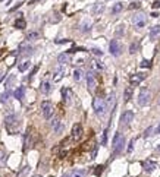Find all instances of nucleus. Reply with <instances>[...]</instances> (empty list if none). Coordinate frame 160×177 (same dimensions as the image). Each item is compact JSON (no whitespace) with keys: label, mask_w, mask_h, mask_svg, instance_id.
I'll return each mask as SVG.
<instances>
[{"label":"nucleus","mask_w":160,"mask_h":177,"mask_svg":"<svg viewBox=\"0 0 160 177\" xmlns=\"http://www.w3.org/2000/svg\"><path fill=\"white\" fill-rule=\"evenodd\" d=\"M93 109H94V113L97 114V116H104V113H106V101H104V98H101V97H96L94 98V102H93Z\"/></svg>","instance_id":"nucleus-1"},{"label":"nucleus","mask_w":160,"mask_h":177,"mask_svg":"<svg viewBox=\"0 0 160 177\" xmlns=\"http://www.w3.org/2000/svg\"><path fill=\"white\" fill-rule=\"evenodd\" d=\"M5 125H6V129L9 130L10 135L18 132L19 125H18V120H16V117H15V114H10V116H8V117L5 119Z\"/></svg>","instance_id":"nucleus-2"},{"label":"nucleus","mask_w":160,"mask_h":177,"mask_svg":"<svg viewBox=\"0 0 160 177\" xmlns=\"http://www.w3.org/2000/svg\"><path fill=\"white\" fill-rule=\"evenodd\" d=\"M151 100V91L147 89V88H143L140 94H138V104L140 105H147Z\"/></svg>","instance_id":"nucleus-3"},{"label":"nucleus","mask_w":160,"mask_h":177,"mask_svg":"<svg viewBox=\"0 0 160 177\" xmlns=\"http://www.w3.org/2000/svg\"><path fill=\"white\" fill-rule=\"evenodd\" d=\"M123 143H125V138L120 133H116L115 139H113V154L115 155H118L119 152L123 149Z\"/></svg>","instance_id":"nucleus-4"},{"label":"nucleus","mask_w":160,"mask_h":177,"mask_svg":"<svg viewBox=\"0 0 160 177\" xmlns=\"http://www.w3.org/2000/svg\"><path fill=\"white\" fill-rule=\"evenodd\" d=\"M34 130H33V127H30L28 130L25 132V138H24V149H30L31 146L34 145Z\"/></svg>","instance_id":"nucleus-5"},{"label":"nucleus","mask_w":160,"mask_h":177,"mask_svg":"<svg viewBox=\"0 0 160 177\" xmlns=\"http://www.w3.org/2000/svg\"><path fill=\"white\" fill-rule=\"evenodd\" d=\"M53 104L50 101H43L41 102V111H43V116L46 120H49V119L53 116Z\"/></svg>","instance_id":"nucleus-6"},{"label":"nucleus","mask_w":160,"mask_h":177,"mask_svg":"<svg viewBox=\"0 0 160 177\" xmlns=\"http://www.w3.org/2000/svg\"><path fill=\"white\" fill-rule=\"evenodd\" d=\"M145 22H147V19H145V15L144 13H138V15H134L132 16V24L135 25V28H138V29H141L145 26Z\"/></svg>","instance_id":"nucleus-7"},{"label":"nucleus","mask_w":160,"mask_h":177,"mask_svg":"<svg viewBox=\"0 0 160 177\" xmlns=\"http://www.w3.org/2000/svg\"><path fill=\"white\" fill-rule=\"evenodd\" d=\"M110 54H113V56H120V53H122V45H120V42L118 40H112L110 41Z\"/></svg>","instance_id":"nucleus-8"},{"label":"nucleus","mask_w":160,"mask_h":177,"mask_svg":"<svg viewBox=\"0 0 160 177\" xmlns=\"http://www.w3.org/2000/svg\"><path fill=\"white\" fill-rule=\"evenodd\" d=\"M96 86H97V79H96V76L93 75V72L87 73V88H88V91H90V92H94Z\"/></svg>","instance_id":"nucleus-9"},{"label":"nucleus","mask_w":160,"mask_h":177,"mask_svg":"<svg viewBox=\"0 0 160 177\" xmlns=\"http://www.w3.org/2000/svg\"><path fill=\"white\" fill-rule=\"evenodd\" d=\"M82 126L79 125V123H75L74 126H72V133H71V136H72V139L74 141H79L81 139V136H82Z\"/></svg>","instance_id":"nucleus-10"},{"label":"nucleus","mask_w":160,"mask_h":177,"mask_svg":"<svg viewBox=\"0 0 160 177\" xmlns=\"http://www.w3.org/2000/svg\"><path fill=\"white\" fill-rule=\"evenodd\" d=\"M134 120V113L132 111H123V114H122V117H120V125L122 126H128L131 122Z\"/></svg>","instance_id":"nucleus-11"},{"label":"nucleus","mask_w":160,"mask_h":177,"mask_svg":"<svg viewBox=\"0 0 160 177\" xmlns=\"http://www.w3.org/2000/svg\"><path fill=\"white\" fill-rule=\"evenodd\" d=\"M51 127H53L54 133H57V135H60V133L63 132V125H62V122H60L59 117H54L51 120Z\"/></svg>","instance_id":"nucleus-12"},{"label":"nucleus","mask_w":160,"mask_h":177,"mask_svg":"<svg viewBox=\"0 0 160 177\" xmlns=\"http://www.w3.org/2000/svg\"><path fill=\"white\" fill-rule=\"evenodd\" d=\"M156 169H157V161H154V160L144 161V170H145L147 173H151V171H154Z\"/></svg>","instance_id":"nucleus-13"},{"label":"nucleus","mask_w":160,"mask_h":177,"mask_svg":"<svg viewBox=\"0 0 160 177\" xmlns=\"http://www.w3.org/2000/svg\"><path fill=\"white\" fill-rule=\"evenodd\" d=\"M144 78H145L144 73H135V75H132L129 78V82H131V85H138L144 81Z\"/></svg>","instance_id":"nucleus-14"},{"label":"nucleus","mask_w":160,"mask_h":177,"mask_svg":"<svg viewBox=\"0 0 160 177\" xmlns=\"http://www.w3.org/2000/svg\"><path fill=\"white\" fill-rule=\"evenodd\" d=\"M63 75H65V68H63V66H60V68H57V70L54 72V76H53V82H59L60 79L63 78Z\"/></svg>","instance_id":"nucleus-15"},{"label":"nucleus","mask_w":160,"mask_h":177,"mask_svg":"<svg viewBox=\"0 0 160 177\" xmlns=\"http://www.w3.org/2000/svg\"><path fill=\"white\" fill-rule=\"evenodd\" d=\"M160 37V25H154L150 29V38L151 40H157Z\"/></svg>","instance_id":"nucleus-16"},{"label":"nucleus","mask_w":160,"mask_h":177,"mask_svg":"<svg viewBox=\"0 0 160 177\" xmlns=\"http://www.w3.org/2000/svg\"><path fill=\"white\" fill-rule=\"evenodd\" d=\"M19 53H21V54H31V53H33V47H31L30 44L24 42V44H21V47H19Z\"/></svg>","instance_id":"nucleus-17"},{"label":"nucleus","mask_w":160,"mask_h":177,"mask_svg":"<svg viewBox=\"0 0 160 177\" xmlns=\"http://www.w3.org/2000/svg\"><path fill=\"white\" fill-rule=\"evenodd\" d=\"M62 95H63V101L69 104L71 102V97H72V92H71V89L69 88H63L62 89Z\"/></svg>","instance_id":"nucleus-18"},{"label":"nucleus","mask_w":160,"mask_h":177,"mask_svg":"<svg viewBox=\"0 0 160 177\" xmlns=\"http://www.w3.org/2000/svg\"><path fill=\"white\" fill-rule=\"evenodd\" d=\"M24 94H25V88H24V86H18L16 89H15V92H13V97H15L16 100H22Z\"/></svg>","instance_id":"nucleus-19"},{"label":"nucleus","mask_w":160,"mask_h":177,"mask_svg":"<svg viewBox=\"0 0 160 177\" xmlns=\"http://www.w3.org/2000/svg\"><path fill=\"white\" fill-rule=\"evenodd\" d=\"M132 94H134V89H132V85H129V86H127L125 88V92H123V100L125 101H129L131 98H132Z\"/></svg>","instance_id":"nucleus-20"},{"label":"nucleus","mask_w":160,"mask_h":177,"mask_svg":"<svg viewBox=\"0 0 160 177\" xmlns=\"http://www.w3.org/2000/svg\"><path fill=\"white\" fill-rule=\"evenodd\" d=\"M122 10H123V3H115L113 8H112V13L113 15H118L119 12H122Z\"/></svg>","instance_id":"nucleus-21"},{"label":"nucleus","mask_w":160,"mask_h":177,"mask_svg":"<svg viewBox=\"0 0 160 177\" xmlns=\"http://www.w3.org/2000/svg\"><path fill=\"white\" fill-rule=\"evenodd\" d=\"M30 66H31V62H28V60H24L19 66H18V69H19V72H26L28 69H30Z\"/></svg>","instance_id":"nucleus-22"},{"label":"nucleus","mask_w":160,"mask_h":177,"mask_svg":"<svg viewBox=\"0 0 160 177\" xmlns=\"http://www.w3.org/2000/svg\"><path fill=\"white\" fill-rule=\"evenodd\" d=\"M25 26H26L25 19H22V18H19V19H16V21H15V28H18V29H24Z\"/></svg>","instance_id":"nucleus-23"},{"label":"nucleus","mask_w":160,"mask_h":177,"mask_svg":"<svg viewBox=\"0 0 160 177\" xmlns=\"http://www.w3.org/2000/svg\"><path fill=\"white\" fill-rule=\"evenodd\" d=\"M91 68H93L94 70H97V72H100V70H103V69H104V66L101 65L99 60H93V62H91Z\"/></svg>","instance_id":"nucleus-24"},{"label":"nucleus","mask_w":160,"mask_h":177,"mask_svg":"<svg viewBox=\"0 0 160 177\" xmlns=\"http://www.w3.org/2000/svg\"><path fill=\"white\" fill-rule=\"evenodd\" d=\"M40 89H41L43 94H49V92H50V89H51V84H50V82H43Z\"/></svg>","instance_id":"nucleus-25"},{"label":"nucleus","mask_w":160,"mask_h":177,"mask_svg":"<svg viewBox=\"0 0 160 177\" xmlns=\"http://www.w3.org/2000/svg\"><path fill=\"white\" fill-rule=\"evenodd\" d=\"M93 10H94V13H96V15H100L101 12L104 10V5H103V3H96V5H94V8H93Z\"/></svg>","instance_id":"nucleus-26"},{"label":"nucleus","mask_w":160,"mask_h":177,"mask_svg":"<svg viewBox=\"0 0 160 177\" xmlns=\"http://www.w3.org/2000/svg\"><path fill=\"white\" fill-rule=\"evenodd\" d=\"M113 104H115V92H112L109 95V98H107V102H106V107H107V110L113 109Z\"/></svg>","instance_id":"nucleus-27"},{"label":"nucleus","mask_w":160,"mask_h":177,"mask_svg":"<svg viewBox=\"0 0 160 177\" xmlns=\"http://www.w3.org/2000/svg\"><path fill=\"white\" fill-rule=\"evenodd\" d=\"M37 38H40V34H38L37 31H31V32H28V34H26V40H28V41H31V40H37Z\"/></svg>","instance_id":"nucleus-28"},{"label":"nucleus","mask_w":160,"mask_h":177,"mask_svg":"<svg viewBox=\"0 0 160 177\" xmlns=\"http://www.w3.org/2000/svg\"><path fill=\"white\" fill-rule=\"evenodd\" d=\"M69 177H85V170H75L72 174H69Z\"/></svg>","instance_id":"nucleus-29"},{"label":"nucleus","mask_w":160,"mask_h":177,"mask_svg":"<svg viewBox=\"0 0 160 177\" xmlns=\"http://www.w3.org/2000/svg\"><path fill=\"white\" fill-rule=\"evenodd\" d=\"M74 79H75L76 82H79V81L82 79V70H79V69H75V70H74Z\"/></svg>","instance_id":"nucleus-30"},{"label":"nucleus","mask_w":160,"mask_h":177,"mask_svg":"<svg viewBox=\"0 0 160 177\" xmlns=\"http://www.w3.org/2000/svg\"><path fill=\"white\" fill-rule=\"evenodd\" d=\"M59 63L60 65H63V63H66V62H69V54H66V53H62L59 56Z\"/></svg>","instance_id":"nucleus-31"},{"label":"nucleus","mask_w":160,"mask_h":177,"mask_svg":"<svg viewBox=\"0 0 160 177\" xmlns=\"http://www.w3.org/2000/svg\"><path fill=\"white\" fill-rule=\"evenodd\" d=\"M137 51H138V44H137V42H132V44L129 45V53H131V54H135Z\"/></svg>","instance_id":"nucleus-32"},{"label":"nucleus","mask_w":160,"mask_h":177,"mask_svg":"<svg viewBox=\"0 0 160 177\" xmlns=\"http://www.w3.org/2000/svg\"><path fill=\"white\" fill-rule=\"evenodd\" d=\"M9 95H10V94H9V91L6 94H3V95H0V101H2V102H6L9 100Z\"/></svg>","instance_id":"nucleus-33"},{"label":"nucleus","mask_w":160,"mask_h":177,"mask_svg":"<svg viewBox=\"0 0 160 177\" xmlns=\"http://www.w3.org/2000/svg\"><path fill=\"white\" fill-rule=\"evenodd\" d=\"M134 143H135V139H132V141L129 142V145H128V154H131V152H132V148H134Z\"/></svg>","instance_id":"nucleus-34"},{"label":"nucleus","mask_w":160,"mask_h":177,"mask_svg":"<svg viewBox=\"0 0 160 177\" xmlns=\"http://www.w3.org/2000/svg\"><path fill=\"white\" fill-rule=\"evenodd\" d=\"M151 66V63L148 62V60H143V63H141V68H150Z\"/></svg>","instance_id":"nucleus-35"},{"label":"nucleus","mask_w":160,"mask_h":177,"mask_svg":"<svg viewBox=\"0 0 160 177\" xmlns=\"http://www.w3.org/2000/svg\"><path fill=\"white\" fill-rule=\"evenodd\" d=\"M106 142H107V130L103 133V139H101V145H106Z\"/></svg>","instance_id":"nucleus-36"},{"label":"nucleus","mask_w":160,"mask_h":177,"mask_svg":"<svg viewBox=\"0 0 160 177\" xmlns=\"http://www.w3.org/2000/svg\"><path fill=\"white\" fill-rule=\"evenodd\" d=\"M125 32V28H123V25H119V28H118V32H116V35H122Z\"/></svg>","instance_id":"nucleus-37"},{"label":"nucleus","mask_w":160,"mask_h":177,"mask_svg":"<svg viewBox=\"0 0 160 177\" xmlns=\"http://www.w3.org/2000/svg\"><path fill=\"white\" fill-rule=\"evenodd\" d=\"M140 6H141V5H140L138 2H134V3H132V5L129 6V8H131V9H138V8H140Z\"/></svg>","instance_id":"nucleus-38"},{"label":"nucleus","mask_w":160,"mask_h":177,"mask_svg":"<svg viewBox=\"0 0 160 177\" xmlns=\"http://www.w3.org/2000/svg\"><path fill=\"white\" fill-rule=\"evenodd\" d=\"M93 53L96 54V56H101V54H103V51L99 50V48H93Z\"/></svg>","instance_id":"nucleus-39"},{"label":"nucleus","mask_w":160,"mask_h":177,"mask_svg":"<svg viewBox=\"0 0 160 177\" xmlns=\"http://www.w3.org/2000/svg\"><path fill=\"white\" fill-rule=\"evenodd\" d=\"M153 9H160V0H159V2H154V3H153Z\"/></svg>","instance_id":"nucleus-40"},{"label":"nucleus","mask_w":160,"mask_h":177,"mask_svg":"<svg viewBox=\"0 0 160 177\" xmlns=\"http://www.w3.org/2000/svg\"><path fill=\"white\" fill-rule=\"evenodd\" d=\"M151 130H153V127H148L147 130H145V136H148L150 133H151Z\"/></svg>","instance_id":"nucleus-41"},{"label":"nucleus","mask_w":160,"mask_h":177,"mask_svg":"<svg viewBox=\"0 0 160 177\" xmlns=\"http://www.w3.org/2000/svg\"><path fill=\"white\" fill-rule=\"evenodd\" d=\"M3 76H5V72H3V70H2V69H0V81H2V79H3Z\"/></svg>","instance_id":"nucleus-42"},{"label":"nucleus","mask_w":160,"mask_h":177,"mask_svg":"<svg viewBox=\"0 0 160 177\" xmlns=\"http://www.w3.org/2000/svg\"><path fill=\"white\" fill-rule=\"evenodd\" d=\"M156 133H160V123L157 125V127H156Z\"/></svg>","instance_id":"nucleus-43"},{"label":"nucleus","mask_w":160,"mask_h":177,"mask_svg":"<svg viewBox=\"0 0 160 177\" xmlns=\"http://www.w3.org/2000/svg\"><path fill=\"white\" fill-rule=\"evenodd\" d=\"M156 152H157V154H159V155H160V145H159V146H157V148H156Z\"/></svg>","instance_id":"nucleus-44"},{"label":"nucleus","mask_w":160,"mask_h":177,"mask_svg":"<svg viewBox=\"0 0 160 177\" xmlns=\"http://www.w3.org/2000/svg\"><path fill=\"white\" fill-rule=\"evenodd\" d=\"M34 177H41V176H38V174H35V176H34Z\"/></svg>","instance_id":"nucleus-45"},{"label":"nucleus","mask_w":160,"mask_h":177,"mask_svg":"<svg viewBox=\"0 0 160 177\" xmlns=\"http://www.w3.org/2000/svg\"><path fill=\"white\" fill-rule=\"evenodd\" d=\"M63 177H69V174H65V176H63Z\"/></svg>","instance_id":"nucleus-46"},{"label":"nucleus","mask_w":160,"mask_h":177,"mask_svg":"<svg viewBox=\"0 0 160 177\" xmlns=\"http://www.w3.org/2000/svg\"><path fill=\"white\" fill-rule=\"evenodd\" d=\"M159 105H160V100H159Z\"/></svg>","instance_id":"nucleus-47"},{"label":"nucleus","mask_w":160,"mask_h":177,"mask_svg":"<svg viewBox=\"0 0 160 177\" xmlns=\"http://www.w3.org/2000/svg\"><path fill=\"white\" fill-rule=\"evenodd\" d=\"M0 2H2V0H0Z\"/></svg>","instance_id":"nucleus-48"},{"label":"nucleus","mask_w":160,"mask_h":177,"mask_svg":"<svg viewBox=\"0 0 160 177\" xmlns=\"http://www.w3.org/2000/svg\"><path fill=\"white\" fill-rule=\"evenodd\" d=\"M50 177H51V176H50Z\"/></svg>","instance_id":"nucleus-49"}]
</instances>
